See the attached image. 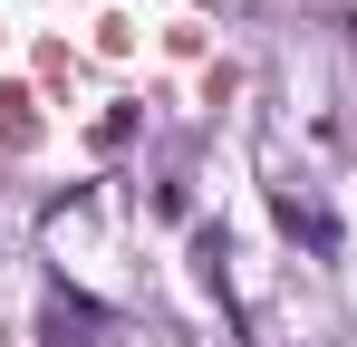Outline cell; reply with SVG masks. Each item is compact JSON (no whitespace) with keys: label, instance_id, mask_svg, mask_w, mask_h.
Listing matches in <instances>:
<instances>
[{"label":"cell","instance_id":"cell-1","mask_svg":"<svg viewBox=\"0 0 357 347\" xmlns=\"http://www.w3.org/2000/svg\"><path fill=\"white\" fill-rule=\"evenodd\" d=\"M222 261H232V241H222V222H193V280L213 289V299H232V270H222Z\"/></svg>","mask_w":357,"mask_h":347},{"label":"cell","instance_id":"cell-2","mask_svg":"<svg viewBox=\"0 0 357 347\" xmlns=\"http://www.w3.org/2000/svg\"><path fill=\"white\" fill-rule=\"evenodd\" d=\"M271 213H280V231H299L309 251H338V222H328V213H309L299 193H271Z\"/></svg>","mask_w":357,"mask_h":347}]
</instances>
